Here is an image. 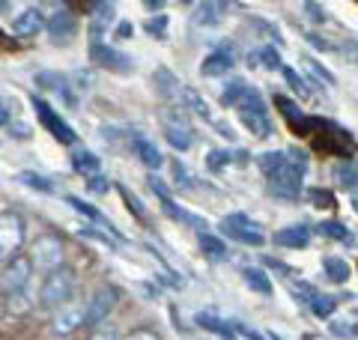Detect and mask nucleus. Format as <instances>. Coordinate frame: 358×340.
<instances>
[{
	"instance_id": "nucleus-18",
	"label": "nucleus",
	"mask_w": 358,
	"mask_h": 340,
	"mask_svg": "<svg viewBox=\"0 0 358 340\" xmlns=\"http://www.w3.org/2000/svg\"><path fill=\"white\" fill-rule=\"evenodd\" d=\"M331 179L338 183V188L355 191L358 188V162H352V158H343V162H338L331 167Z\"/></svg>"
},
{
	"instance_id": "nucleus-26",
	"label": "nucleus",
	"mask_w": 358,
	"mask_h": 340,
	"mask_svg": "<svg viewBox=\"0 0 358 340\" xmlns=\"http://www.w3.org/2000/svg\"><path fill=\"white\" fill-rule=\"evenodd\" d=\"M33 304H36V292H33V287L15 292V296H6V308L13 313H27V311H33Z\"/></svg>"
},
{
	"instance_id": "nucleus-23",
	"label": "nucleus",
	"mask_w": 358,
	"mask_h": 340,
	"mask_svg": "<svg viewBox=\"0 0 358 340\" xmlns=\"http://www.w3.org/2000/svg\"><path fill=\"white\" fill-rule=\"evenodd\" d=\"M322 269H326V275H329L331 283H346L350 281V271H352L343 257H326L322 260Z\"/></svg>"
},
{
	"instance_id": "nucleus-20",
	"label": "nucleus",
	"mask_w": 358,
	"mask_h": 340,
	"mask_svg": "<svg viewBox=\"0 0 358 340\" xmlns=\"http://www.w3.org/2000/svg\"><path fill=\"white\" fill-rule=\"evenodd\" d=\"M176 108L192 111V113H197V117L209 120V105H206V99H200V93H197V90H192V87H182V96H179Z\"/></svg>"
},
{
	"instance_id": "nucleus-11",
	"label": "nucleus",
	"mask_w": 358,
	"mask_h": 340,
	"mask_svg": "<svg viewBox=\"0 0 358 340\" xmlns=\"http://www.w3.org/2000/svg\"><path fill=\"white\" fill-rule=\"evenodd\" d=\"M45 30L54 42H69L75 33H78V21L69 9H57L51 18H45Z\"/></svg>"
},
{
	"instance_id": "nucleus-5",
	"label": "nucleus",
	"mask_w": 358,
	"mask_h": 340,
	"mask_svg": "<svg viewBox=\"0 0 358 340\" xmlns=\"http://www.w3.org/2000/svg\"><path fill=\"white\" fill-rule=\"evenodd\" d=\"M63 242H60V236H54V233H42L36 236V242L30 245V263L36 266L39 271H54V269H60L63 266Z\"/></svg>"
},
{
	"instance_id": "nucleus-13",
	"label": "nucleus",
	"mask_w": 358,
	"mask_h": 340,
	"mask_svg": "<svg viewBox=\"0 0 358 340\" xmlns=\"http://www.w3.org/2000/svg\"><path fill=\"white\" fill-rule=\"evenodd\" d=\"M272 242L281 245V248H308L310 245V227L308 224H289L272 236Z\"/></svg>"
},
{
	"instance_id": "nucleus-39",
	"label": "nucleus",
	"mask_w": 358,
	"mask_h": 340,
	"mask_svg": "<svg viewBox=\"0 0 358 340\" xmlns=\"http://www.w3.org/2000/svg\"><path fill=\"white\" fill-rule=\"evenodd\" d=\"M143 27H147V33H150V36H159V39H164V30H167V15L150 18V21H147V24H143Z\"/></svg>"
},
{
	"instance_id": "nucleus-16",
	"label": "nucleus",
	"mask_w": 358,
	"mask_h": 340,
	"mask_svg": "<svg viewBox=\"0 0 358 340\" xmlns=\"http://www.w3.org/2000/svg\"><path fill=\"white\" fill-rule=\"evenodd\" d=\"M233 66H236V57H233V51L230 48H221V51L206 57L203 66H200V72H203L206 78H215V75H227Z\"/></svg>"
},
{
	"instance_id": "nucleus-46",
	"label": "nucleus",
	"mask_w": 358,
	"mask_h": 340,
	"mask_svg": "<svg viewBox=\"0 0 358 340\" xmlns=\"http://www.w3.org/2000/svg\"><path fill=\"white\" fill-rule=\"evenodd\" d=\"M215 129H218L221 138H233V129L227 126V122H215Z\"/></svg>"
},
{
	"instance_id": "nucleus-35",
	"label": "nucleus",
	"mask_w": 358,
	"mask_h": 340,
	"mask_svg": "<svg viewBox=\"0 0 358 340\" xmlns=\"http://www.w3.org/2000/svg\"><path fill=\"white\" fill-rule=\"evenodd\" d=\"M284 78H287V84L293 87L301 99H308V96H310V90H308V84H305V78H301L296 69H289V66H284Z\"/></svg>"
},
{
	"instance_id": "nucleus-10",
	"label": "nucleus",
	"mask_w": 358,
	"mask_h": 340,
	"mask_svg": "<svg viewBox=\"0 0 358 340\" xmlns=\"http://www.w3.org/2000/svg\"><path fill=\"white\" fill-rule=\"evenodd\" d=\"M90 57H93L99 66L110 69V72H131V69H134V63H131L129 54H122V51H117V48H110V45H102V42H93V48H90Z\"/></svg>"
},
{
	"instance_id": "nucleus-24",
	"label": "nucleus",
	"mask_w": 358,
	"mask_h": 340,
	"mask_svg": "<svg viewBox=\"0 0 358 340\" xmlns=\"http://www.w3.org/2000/svg\"><path fill=\"white\" fill-rule=\"evenodd\" d=\"M66 203H69V206L75 209V212H81V215H87V218H93V221H99V224H102L105 227V230H110V233H114L117 236V239H122V236L117 233V227L114 224H110L108 218H105V215L102 212H99V209H93V206H87V203L84 200H78V197H66Z\"/></svg>"
},
{
	"instance_id": "nucleus-40",
	"label": "nucleus",
	"mask_w": 358,
	"mask_h": 340,
	"mask_svg": "<svg viewBox=\"0 0 358 340\" xmlns=\"http://www.w3.org/2000/svg\"><path fill=\"white\" fill-rule=\"evenodd\" d=\"M293 296L299 299V302H308L310 304V299L317 296V290L310 287V283H305V281H299V283H293Z\"/></svg>"
},
{
	"instance_id": "nucleus-1",
	"label": "nucleus",
	"mask_w": 358,
	"mask_h": 340,
	"mask_svg": "<svg viewBox=\"0 0 358 340\" xmlns=\"http://www.w3.org/2000/svg\"><path fill=\"white\" fill-rule=\"evenodd\" d=\"M75 290H78L75 271H72L69 266H60V269H54V271H48V275H45L42 290H39V304H42V308L57 311V308H63V304L72 302Z\"/></svg>"
},
{
	"instance_id": "nucleus-50",
	"label": "nucleus",
	"mask_w": 358,
	"mask_h": 340,
	"mask_svg": "<svg viewBox=\"0 0 358 340\" xmlns=\"http://www.w3.org/2000/svg\"><path fill=\"white\" fill-rule=\"evenodd\" d=\"M352 334H355V337H358V325H355V328H352Z\"/></svg>"
},
{
	"instance_id": "nucleus-47",
	"label": "nucleus",
	"mask_w": 358,
	"mask_h": 340,
	"mask_svg": "<svg viewBox=\"0 0 358 340\" xmlns=\"http://www.w3.org/2000/svg\"><path fill=\"white\" fill-rule=\"evenodd\" d=\"M9 122V108L3 105V99H0V126H6Z\"/></svg>"
},
{
	"instance_id": "nucleus-8",
	"label": "nucleus",
	"mask_w": 358,
	"mask_h": 340,
	"mask_svg": "<svg viewBox=\"0 0 358 340\" xmlns=\"http://www.w3.org/2000/svg\"><path fill=\"white\" fill-rule=\"evenodd\" d=\"M33 108H36L39 120H42V126L48 129V132H51L60 143H75V141H78V134L72 132V126H69V122H66V120L60 117V113L48 105V101H42V99L33 96Z\"/></svg>"
},
{
	"instance_id": "nucleus-31",
	"label": "nucleus",
	"mask_w": 358,
	"mask_h": 340,
	"mask_svg": "<svg viewBox=\"0 0 358 340\" xmlns=\"http://www.w3.org/2000/svg\"><path fill=\"white\" fill-rule=\"evenodd\" d=\"M200 248H203V254L212 257V260L227 257V245H224L221 239H215V236H209V233H200Z\"/></svg>"
},
{
	"instance_id": "nucleus-29",
	"label": "nucleus",
	"mask_w": 358,
	"mask_h": 340,
	"mask_svg": "<svg viewBox=\"0 0 358 340\" xmlns=\"http://www.w3.org/2000/svg\"><path fill=\"white\" fill-rule=\"evenodd\" d=\"M114 13H117V6H114V3H96V6H93V30H96V33H102V30L110 24V21L117 18Z\"/></svg>"
},
{
	"instance_id": "nucleus-19",
	"label": "nucleus",
	"mask_w": 358,
	"mask_h": 340,
	"mask_svg": "<svg viewBox=\"0 0 358 340\" xmlns=\"http://www.w3.org/2000/svg\"><path fill=\"white\" fill-rule=\"evenodd\" d=\"M317 233L326 236V239L341 242V245H355V233L341 221H322V224H317Z\"/></svg>"
},
{
	"instance_id": "nucleus-30",
	"label": "nucleus",
	"mask_w": 358,
	"mask_h": 340,
	"mask_svg": "<svg viewBox=\"0 0 358 340\" xmlns=\"http://www.w3.org/2000/svg\"><path fill=\"white\" fill-rule=\"evenodd\" d=\"M18 183H21V185H27V188H36V191H54V188H57L48 176L33 173V170H21V173H18Z\"/></svg>"
},
{
	"instance_id": "nucleus-17",
	"label": "nucleus",
	"mask_w": 358,
	"mask_h": 340,
	"mask_svg": "<svg viewBox=\"0 0 358 340\" xmlns=\"http://www.w3.org/2000/svg\"><path fill=\"white\" fill-rule=\"evenodd\" d=\"M227 13V3H197L192 13V27H215Z\"/></svg>"
},
{
	"instance_id": "nucleus-48",
	"label": "nucleus",
	"mask_w": 358,
	"mask_h": 340,
	"mask_svg": "<svg viewBox=\"0 0 358 340\" xmlns=\"http://www.w3.org/2000/svg\"><path fill=\"white\" fill-rule=\"evenodd\" d=\"M334 334H341V337H352V328H350V325H334Z\"/></svg>"
},
{
	"instance_id": "nucleus-7",
	"label": "nucleus",
	"mask_w": 358,
	"mask_h": 340,
	"mask_svg": "<svg viewBox=\"0 0 358 340\" xmlns=\"http://www.w3.org/2000/svg\"><path fill=\"white\" fill-rule=\"evenodd\" d=\"M117 299H120V290H114V287H102V290H96L93 296L87 299V323L84 325H102L108 316H110V311L117 308Z\"/></svg>"
},
{
	"instance_id": "nucleus-28",
	"label": "nucleus",
	"mask_w": 358,
	"mask_h": 340,
	"mask_svg": "<svg viewBox=\"0 0 358 340\" xmlns=\"http://www.w3.org/2000/svg\"><path fill=\"white\" fill-rule=\"evenodd\" d=\"M197 323L203 325V328H209V332L221 334L224 340H233V334H236L230 323H224V320H218V316H212V313H197Z\"/></svg>"
},
{
	"instance_id": "nucleus-14",
	"label": "nucleus",
	"mask_w": 358,
	"mask_h": 340,
	"mask_svg": "<svg viewBox=\"0 0 358 340\" xmlns=\"http://www.w3.org/2000/svg\"><path fill=\"white\" fill-rule=\"evenodd\" d=\"M152 84H155V90H159V96L173 101V105L179 101V96H182V81H179L171 69H164V66L152 72Z\"/></svg>"
},
{
	"instance_id": "nucleus-45",
	"label": "nucleus",
	"mask_w": 358,
	"mask_h": 340,
	"mask_svg": "<svg viewBox=\"0 0 358 340\" xmlns=\"http://www.w3.org/2000/svg\"><path fill=\"white\" fill-rule=\"evenodd\" d=\"M131 33H134L131 21H120V27H117V39H131Z\"/></svg>"
},
{
	"instance_id": "nucleus-15",
	"label": "nucleus",
	"mask_w": 358,
	"mask_h": 340,
	"mask_svg": "<svg viewBox=\"0 0 358 340\" xmlns=\"http://www.w3.org/2000/svg\"><path fill=\"white\" fill-rule=\"evenodd\" d=\"M131 146H134V153H138V158H141V162L147 164V167L159 170V167L164 164V155L159 153V146H155V143L147 138V134L134 132V134H131Z\"/></svg>"
},
{
	"instance_id": "nucleus-49",
	"label": "nucleus",
	"mask_w": 358,
	"mask_h": 340,
	"mask_svg": "<svg viewBox=\"0 0 358 340\" xmlns=\"http://www.w3.org/2000/svg\"><path fill=\"white\" fill-rule=\"evenodd\" d=\"M352 209H355V212H358V194H355V200H352Z\"/></svg>"
},
{
	"instance_id": "nucleus-38",
	"label": "nucleus",
	"mask_w": 358,
	"mask_h": 340,
	"mask_svg": "<svg viewBox=\"0 0 358 340\" xmlns=\"http://www.w3.org/2000/svg\"><path fill=\"white\" fill-rule=\"evenodd\" d=\"M230 162H233V153H227V150H215V153H209V158H206L209 170H221V167H227Z\"/></svg>"
},
{
	"instance_id": "nucleus-4",
	"label": "nucleus",
	"mask_w": 358,
	"mask_h": 340,
	"mask_svg": "<svg viewBox=\"0 0 358 340\" xmlns=\"http://www.w3.org/2000/svg\"><path fill=\"white\" fill-rule=\"evenodd\" d=\"M221 233L227 236V239L239 242V245H251V248H263L266 245V233L257 227L245 212H233L227 218H221Z\"/></svg>"
},
{
	"instance_id": "nucleus-27",
	"label": "nucleus",
	"mask_w": 358,
	"mask_h": 340,
	"mask_svg": "<svg viewBox=\"0 0 358 340\" xmlns=\"http://www.w3.org/2000/svg\"><path fill=\"white\" fill-rule=\"evenodd\" d=\"M242 122L245 129H251L257 138H268L272 134V120H268V113H242Z\"/></svg>"
},
{
	"instance_id": "nucleus-43",
	"label": "nucleus",
	"mask_w": 358,
	"mask_h": 340,
	"mask_svg": "<svg viewBox=\"0 0 358 340\" xmlns=\"http://www.w3.org/2000/svg\"><path fill=\"white\" fill-rule=\"evenodd\" d=\"M87 340H120V337H117L114 328H96V332L90 334Z\"/></svg>"
},
{
	"instance_id": "nucleus-6",
	"label": "nucleus",
	"mask_w": 358,
	"mask_h": 340,
	"mask_svg": "<svg viewBox=\"0 0 358 340\" xmlns=\"http://www.w3.org/2000/svg\"><path fill=\"white\" fill-rule=\"evenodd\" d=\"M30 278H33V263L30 257L18 254L13 260H6L3 271H0V292L3 296H15V292L27 290L30 287Z\"/></svg>"
},
{
	"instance_id": "nucleus-33",
	"label": "nucleus",
	"mask_w": 358,
	"mask_h": 340,
	"mask_svg": "<svg viewBox=\"0 0 358 340\" xmlns=\"http://www.w3.org/2000/svg\"><path fill=\"white\" fill-rule=\"evenodd\" d=\"M310 311H313V316H320V320L322 316H331L334 311H338V299L334 296H320L317 292V296L310 299Z\"/></svg>"
},
{
	"instance_id": "nucleus-21",
	"label": "nucleus",
	"mask_w": 358,
	"mask_h": 340,
	"mask_svg": "<svg viewBox=\"0 0 358 340\" xmlns=\"http://www.w3.org/2000/svg\"><path fill=\"white\" fill-rule=\"evenodd\" d=\"M242 281H245V287L254 290V292H260V296H272V281H268V275L263 269L248 266L242 271Z\"/></svg>"
},
{
	"instance_id": "nucleus-51",
	"label": "nucleus",
	"mask_w": 358,
	"mask_h": 340,
	"mask_svg": "<svg viewBox=\"0 0 358 340\" xmlns=\"http://www.w3.org/2000/svg\"><path fill=\"white\" fill-rule=\"evenodd\" d=\"M355 313H358V311H355Z\"/></svg>"
},
{
	"instance_id": "nucleus-36",
	"label": "nucleus",
	"mask_w": 358,
	"mask_h": 340,
	"mask_svg": "<svg viewBox=\"0 0 358 340\" xmlns=\"http://www.w3.org/2000/svg\"><path fill=\"white\" fill-rule=\"evenodd\" d=\"M257 57H260V63L266 66V69H278L281 66V54H278L272 45H266V48H260L257 51Z\"/></svg>"
},
{
	"instance_id": "nucleus-42",
	"label": "nucleus",
	"mask_w": 358,
	"mask_h": 340,
	"mask_svg": "<svg viewBox=\"0 0 358 340\" xmlns=\"http://www.w3.org/2000/svg\"><path fill=\"white\" fill-rule=\"evenodd\" d=\"M122 340H162V337L155 334V332H150V328H134V332H131V334H126Z\"/></svg>"
},
{
	"instance_id": "nucleus-12",
	"label": "nucleus",
	"mask_w": 358,
	"mask_h": 340,
	"mask_svg": "<svg viewBox=\"0 0 358 340\" xmlns=\"http://www.w3.org/2000/svg\"><path fill=\"white\" fill-rule=\"evenodd\" d=\"M45 27V13L39 6H27L24 13H18L13 21L15 36H36V33Z\"/></svg>"
},
{
	"instance_id": "nucleus-25",
	"label": "nucleus",
	"mask_w": 358,
	"mask_h": 340,
	"mask_svg": "<svg viewBox=\"0 0 358 340\" xmlns=\"http://www.w3.org/2000/svg\"><path fill=\"white\" fill-rule=\"evenodd\" d=\"M72 167L78 170V173H84V176H96L99 167H102V162H99V155H93V153L78 150V153L72 155Z\"/></svg>"
},
{
	"instance_id": "nucleus-3",
	"label": "nucleus",
	"mask_w": 358,
	"mask_h": 340,
	"mask_svg": "<svg viewBox=\"0 0 358 340\" xmlns=\"http://www.w3.org/2000/svg\"><path fill=\"white\" fill-rule=\"evenodd\" d=\"M24 239H27L24 218L13 209H3L0 212V257L3 260L18 257V251L24 248Z\"/></svg>"
},
{
	"instance_id": "nucleus-2",
	"label": "nucleus",
	"mask_w": 358,
	"mask_h": 340,
	"mask_svg": "<svg viewBox=\"0 0 358 340\" xmlns=\"http://www.w3.org/2000/svg\"><path fill=\"white\" fill-rule=\"evenodd\" d=\"M162 129H164V138H167V143H171L173 150H179V153L192 150L194 129H192V120H188V113L182 108L167 105L162 111Z\"/></svg>"
},
{
	"instance_id": "nucleus-41",
	"label": "nucleus",
	"mask_w": 358,
	"mask_h": 340,
	"mask_svg": "<svg viewBox=\"0 0 358 340\" xmlns=\"http://www.w3.org/2000/svg\"><path fill=\"white\" fill-rule=\"evenodd\" d=\"M90 191H93V194H105V191L110 188V179H105L102 173H96V176H90Z\"/></svg>"
},
{
	"instance_id": "nucleus-22",
	"label": "nucleus",
	"mask_w": 358,
	"mask_h": 340,
	"mask_svg": "<svg viewBox=\"0 0 358 340\" xmlns=\"http://www.w3.org/2000/svg\"><path fill=\"white\" fill-rule=\"evenodd\" d=\"M248 93H251V84L239 81V78H233V81L227 84V90L221 93V105H224V108H239Z\"/></svg>"
},
{
	"instance_id": "nucleus-34",
	"label": "nucleus",
	"mask_w": 358,
	"mask_h": 340,
	"mask_svg": "<svg viewBox=\"0 0 358 340\" xmlns=\"http://www.w3.org/2000/svg\"><path fill=\"white\" fill-rule=\"evenodd\" d=\"M36 81H39L42 87H48V90H57V93H66V87H69L66 75H57V72H39Z\"/></svg>"
},
{
	"instance_id": "nucleus-9",
	"label": "nucleus",
	"mask_w": 358,
	"mask_h": 340,
	"mask_svg": "<svg viewBox=\"0 0 358 340\" xmlns=\"http://www.w3.org/2000/svg\"><path fill=\"white\" fill-rule=\"evenodd\" d=\"M84 323H87V302H69V304H63V308H57V313H54L51 332L66 337V334L78 332Z\"/></svg>"
},
{
	"instance_id": "nucleus-44",
	"label": "nucleus",
	"mask_w": 358,
	"mask_h": 340,
	"mask_svg": "<svg viewBox=\"0 0 358 340\" xmlns=\"http://www.w3.org/2000/svg\"><path fill=\"white\" fill-rule=\"evenodd\" d=\"M305 9H308V15H310L313 21H326V18H329L326 9H322L320 3H305Z\"/></svg>"
},
{
	"instance_id": "nucleus-32",
	"label": "nucleus",
	"mask_w": 358,
	"mask_h": 340,
	"mask_svg": "<svg viewBox=\"0 0 358 340\" xmlns=\"http://www.w3.org/2000/svg\"><path fill=\"white\" fill-rule=\"evenodd\" d=\"M284 164H287V153H263V155H260V170L266 173V179L275 176Z\"/></svg>"
},
{
	"instance_id": "nucleus-37",
	"label": "nucleus",
	"mask_w": 358,
	"mask_h": 340,
	"mask_svg": "<svg viewBox=\"0 0 358 340\" xmlns=\"http://www.w3.org/2000/svg\"><path fill=\"white\" fill-rule=\"evenodd\" d=\"M308 197L313 200V206H326V209L334 206V194H331V191H326V188H310Z\"/></svg>"
}]
</instances>
